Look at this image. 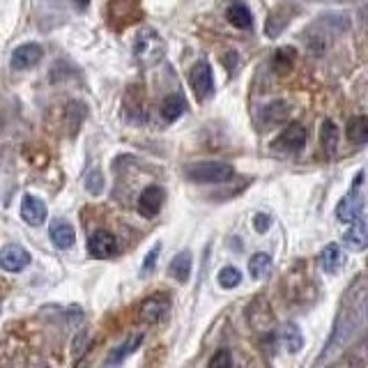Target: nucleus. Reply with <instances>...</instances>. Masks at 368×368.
<instances>
[{
  "label": "nucleus",
  "mask_w": 368,
  "mask_h": 368,
  "mask_svg": "<svg viewBox=\"0 0 368 368\" xmlns=\"http://www.w3.org/2000/svg\"><path fill=\"white\" fill-rule=\"evenodd\" d=\"M163 54H166V44H163L159 32L152 28L138 30L134 39V58L141 67H152L161 60Z\"/></svg>",
  "instance_id": "1"
},
{
  "label": "nucleus",
  "mask_w": 368,
  "mask_h": 368,
  "mask_svg": "<svg viewBox=\"0 0 368 368\" xmlns=\"http://www.w3.org/2000/svg\"><path fill=\"white\" fill-rule=\"evenodd\" d=\"M187 177L200 184H219L233 177V166L223 161H198L187 168Z\"/></svg>",
  "instance_id": "2"
},
{
  "label": "nucleus",
  "mask_w": 368,
  "mask_h": 368,
  "mask_svg": "<svg viewBox=\"0 0 368 368\" xmlns=\"http://www.w3.org/2000/svg\"><path fill=\"white\" fill-rule=\"evenodd\" d=\"M141 0H108V10H106V16H108V23L111 28L115 30H122L127 25L136 23L141 19Z\"/></svg>",
  "instance_id": "3"
},
{
  "label": "nucleus",
  "mask_w": 368,
  "mask_h": 368,
  "mask_svg": "<svg viewBox=\"0 0 368 368\" xmlns=\"http://www.w3.org/2000/svg\"><path fill=\"white\" fill-rule=\"evenodd\" d=\"M361 182H364V173H357V177H354V182H352V189L341 198L336 207V219L341 223H352L364 214V198H361V194H359Z\"/></svg>",
  "instance_id": "4"
},
{
  "label": "nucleus",
  "mask_w": 368,
  "mask_h": 368,
  "mask_svg": "<svg viewBox=\"0 0 368 368\" xmlns=\"http://www.w3.org/2000/svg\"><path fill=\"white\" fill-rule=\"evenodd\" d=\"M189 83H192V88H194L198 100H207V97H212V92H214L212 67H209L205 60H198L192 67V71H189Z\"/></svg>",
  "instance_id": "5"
},
{
  "label": "nucleus",
  "mask_w": 368,
  "mask_h": 368,
  "mask_svg": "<svg viewBox=\"0 0 368 368\" xmlns=\"http://www.w3.org/2000/svg\"><path fill=\"white\" fill-rule=\"evenodd\" d=\"M306 138H308L306 129L301 127V124L292 122V124H288L284 131H281L279 138L272 143V148L281 150V152H297L299 148H304Z\"/></svg>",
  "instance_id": "6"
},
{
  "label": "nucleus",
  "mask_w": 368,
  "mask_h": 368,
  "mask_svg": "<svg viewBox=\"0 0 368 368\" xmlns=\"http://www.w3.org/2000/svg\"><path fill=\"white\" fill-rule=\"evenodd\" d=\"M117 251V242L108 230H97V233L90 235L88 240V253L92 258H100V260H106V258H113Z\"/></svg>",
  "instance_id": "7"
},
{
  "label": "nucleus",
  "mask_w": 368,
  "mask_h": 368,
  "mask_svg": "<svg viewBox=\"0 0 368 368\" xmlns=\"http://www.w3.org/2000/svg\"><path fill=\"white\" fill-rule=\"evenodd\" d=\"M163 203H166V192L161 187H157V184H152L138 198V212H141V216H146V219H152V216L161 212Z\"/></svg>",
  "instance_id": "8"
},
{
  "label": "nucleus",
  "mask_w": 368,
  "mask_h": 368,
  "mask_svg": "<svg viewBox=\"0 0 368 368\" xmlns=\"http://www.w3.org/2000/svg\"><path fill=\"white\" fill-rule=\"evenodd\" d=\"M42 56H44V51L39 44L28 42V44L16 46L14 54H12V69H16V71L32 69L39 60H42Z\"/></svg>",
  "instance_id": "9"
},
{
  "label": "nucleus",
  "mask_w": 368,
  "mask_h": 368,
  "mask_svg": "<svg viewBox=\"0 0 368 368\" xmlns=\"http://www.w3.org/2000/svg\"><path fill=\"white\" fill-rule=\"evenodd\" d=\"M170 311V301L168 297H163V295H152V297H148L146 301L141 304V320L148 322V325H157V322H161L163 318L168 315Z\"/></svg>",
  "instance_id": "10"
},
{
  "label": "nucleus",
  "mask_w": 368,
  "mask_h": 368,
  "mask_svg": "<svg viewBox=\"0 0 368 368\" xmlns=\"http://www.w3.org/2000/svg\"><path fill=\"white\" fill-rule=\"evenodd\" d=\"M30 265V253L25 251L23 246L19 244H8L0 251V267L5 269V272H21V269H25Z\"/></svg>",
  "instance_id": "11"
},
{
  "label": "nucleus",
  "mask_w": 368,
  "mask_h": 368,
  "mask_svg": "<svg viewBox=\"0 0 368 368\" xmlns=\"http://www.w3.org/2000/svg\"><path fill=\"white\" fill-rule=\"evenodd\" d=\"M49 216V207H46L44 200L35 198V196H23L21 200V219L28 223V226H42Z\"/></svg>",
  "instance_id": "12"
},
{
  "label": "nucleus",
  "mask_w": 368,
  "mask_h": 368,
  "mask_svg": "<svg viewBox=\"0 0 368 368\" xmlns=\"http://www.w3.org/2000/svg\"><path fill=\"white\" fill-rule=\"evenodd\" d=\"M343 244L352 251H361V249L368 246V219L352 221V228L343 235Z\"/></svg>",
  "instance_id": "13"
},
{
  "label": "nucleus",
  "mask_w": 368,
  "mask_h": 368,
  "mask_svg": "<svg viewBox=\"0 0 368 368\" xmlns=\"http://www.w3.org/2000/svg\"><path fill=\"white\" fill-rule=\"evenodd\" d=\"M49 235H51V240H54V244L58 249H69V246H74V242H76V230L62 219L51 223Z\"/></svg>",
  "instance_id": "14"
},
{
  "label": "nucleus",
  "mask_w": 368,
  "mask_h": 368,
  "mask_svg": "<svg viewBox=\"0 0 368 368\" xmlns=\"http://www.w3.org/2000/svg\"><path fill=\"white\" fill-rule=\"evenodd\" d=\"M168 274L173 276L175 281H180V284H187L189 276H192V253H189V251L177 253L175 258L170 260Z\"/></svg>",
  "instance_id": "15"
},
{
  "label": "nucleus",
  "mask_w": 368,
  "mask_h": 368,
  "mask_svg": "<svg viewBox=\"0 0 368 368\" xmlns=\"http://www.w3.org/2000/svg\"><path fill=\"white\" fill-rule=\"evenodd\" d=\"M345 136H347V141L354 143V146H364V143H368V117H364V115L350 117L345 124Z\"/></svg>",
  "instance_id": "16"
},
{
  "label": "nucleus",
  "mask_w": 368,
  "mask_h": 368,
  "mask_svg": "<svg viewBox=\"0 0 368 368\" xmlns=\"http://www.w3.org/2000/svg\"><path fill=\"white\" fill-rule=\"evenodd\" d=\"M295 60H297V51L292 46H281V49H276V54L272 58V67L276 74H290Z\"/></svg>",
  "instance_id": "17"
},
{
  "label": "nucleus",
  "mask_w": 368,
  "mask_h": 368,
  "mask_svg": "<svg viewBox=\"0 0 368 368\" xmlns=\"http://www.w3.org/2000/svg\"><path fill=\"white\" fill-rule=\"evenodd\" d=\"M320 146H322V152H325L327 157H332L334 152H336L338 148V129L336 124H334L332 120H325L320 127Z\"/></svg>",
  "instance_id": "18"
},
{
  "label": "nucleus",
  "mask_w": 368,
  "mask_h": 368,
  "mask_svg": "<svg viewBox=\"0 0 368 368\" xmlns=\"http://www.w3.org/2000/svg\"><path fill=\"white\" fill-rule=\"evenodd\" d=\"M184 111H187V102H184L182 95H170L161 104V115H163V120H166V122L180 120Z\"/></svg>",
  "instance_id": "19"
},
{
  "label": "nucleus",
  "mask_w": 368,
  "mask_h": 368,
  "mask_svg": "<svg viewBox=\"0 0 368 368\" xmlns=\"http://www.w3.org/2000/svg\"><path fill=\"white\" fill-rule=\"evenodd\" d=\"M228 21L235 25V28H240V30H246V28H251L253 25V16H251V12H249V8L244 3H233L228 8Z\"/></svg>",
  "instance_id": "20"
},
{
  "label": "nucleus",
  "mask_w": 368,
  "mask_h": 368,
  "mask_svg": "<svg viewBox=\"0 0 368 368\" xmlns=\"http://www.w3.org/2000/svg\"><path fill=\"white\" fill-rule=\"evenodd\" d=\"M341 262H343V255H341L338 244H327L325 249H322V253H320V267H322V272L334 274V272H336V269L341 267Z\"/></svg>",
  "instance_id": "21"
},
{
  "label": "nucleus",
  "mask_w": 368,
  "mask_h": 368,
  "mask_svg": "<svg viewBox=\"0 0 368 368\" xmlns=\"http://www.w3.org/2000/svg\"><path fill=\"white\" fill-rule=\"evenodd\" d=\"M143 343V334H134V336H129L127 341H124V343L117 347V350H113L111 352V357L106 359V366H113V364H122L124 359L129 357L131 352L136 350L138 345Z\"/></svg>",
  "instance_id": "22"
},
{
  "label": "nucleus",
  "mask_w": 368,
  "mask_h": 368,
  "mask_svg": "<svg viewBox=\"0 0 368 368\" xmlns=\"http://www.w3.org/2000/svg\"><path fill=\"white\" fill-rule=\"evenodd\" d=\"M279 341L286 352H299L301 350V332L295 325H286L279 334Z\"/></svg>",
  "instance_id": "23"
},
{
  "label": "nucleus",
  "mask_w": 368,
  "mask_h": 368,
  "mask_svg": "<svg viewBox=\"0 0 368 368\" xmlns=\"http://www.w3.org/2000/svg\"><path fill=\"white\" fill-rule=\"evenodd\" d=\"M269 267H272V255L269 253H255L249 260V272H251L253 279H262L269 272Z\"/></svg>",
  "instance_id": "24"
},
{
  "label": "nucleus",
  "mask_w": 368,
  "mask_h": 368,
  "mask_svg": "<svg viewBox=\"0 0 368 368\" xmlns=\"http://www.w3.org/2000/svg\"><path fill=\"white\" fill-rule=\"evenodd\" d=\"M242 284V272L238 267H223L219 272V286L226 288V290H233Z\"/></svg>",
  "instance_id": "25"
},
{
  "label": "nucleus",
  "mask_w": 368,
  "mask_h": 368,
  "mask_svg": "<svg viewBox=\"0 0 368 368\" xmlns=\"http://www.w3.org/2000/svg\"><path fill=\"white\" fill-rule=\"evenodd\" d=\"M85 189H88V194L92 196H100L104 192V175L102 170L92 168L88 175H85Z\"/></svg>",
  "instance_id": "26"
},
{
  "label": "nucleus",
  "mask_w": 368,
  "mask_h": 368,
  "mask_svg": "<svg viewBox=\"0 0 368 368\" xmlns=\"http://www.w3.org/2000/svg\"><path fill=\"white\" fill-rule=\"evenodd\" d=\"M159 253H161V244H154V249L146 255V262H143V267H141V274H143V276L150 274V272H152V269H154L157 258H159Z\"/></svg>",
  "instance_id": "27"
},
{
  "label": "nucleus",
  "mask_w": 368,
  "mask_h": 368,
  "mask_svg": "<svg viewBox=\"0 0 368 368\" xmlns=\"http://www.w3.org/2000/svg\"><path fill=\"white\" fill-rule=\"evenodd\" d=\"M230 364H233V357H230L228 350H219L212 359H209V366H212V368H216V366H230Z\"/></svg>",
  "instance_id": "28"
},
{
  "label": "nucleus",
  "mask_w": 368,
  "mask_h": 368,
  "mask_svg": "<svg viewBox=\"0 0 368 368\" xmlns=\"http://www.w3.org/2000/svg\"><path fill=\"white\" fill-rule=\"evenodd\" d=\"M269 226H272V219H269L267 214H255V219H253V228L258 230V233H267Z\"/></svg>",
  "instance_id": "29"
},
{
  "label": "nucleus",
  "mask_w": 368,
  "mask_h": 368,
  "mask_svg": "<svg viewBox=\"0 0 368 368\" xmlns=\"http://www.w3.org/2000/svg\"><path fill=\"white\" fill-rule=\"evenodd\" d=\"M74 3L78 5V8H88V5H90V0H74Z\"/></svg>",
  "instance_id": "30"
}]
</instances>
